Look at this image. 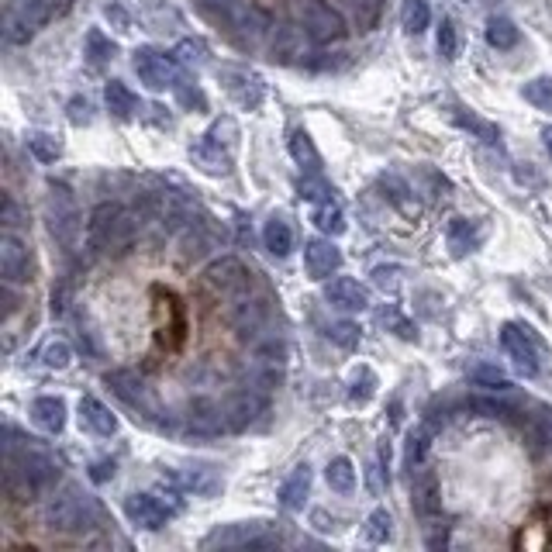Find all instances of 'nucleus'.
<instances>
[{
	"label": "nucleus",
	"instance_id": "obj_1",
	"mask_svg": "<svg viewBox=\"0 0 552 552\" xmlns=\"http://www.w3.org/2000/svg\"><path fill=\"white\" fill-rule=\"evenodd\" d=\"M135 242V218L121 204H97L87 218V245L104 256H121Z\"/></svg>",
	"mask_w": 552,
	"mask_h": 552
},
{
	"label": "nucleus",
	"instance_id": "obj_2",
	"mask_svg": "<svg viewBox=\"0 0 552 552\" xmlns=\"http://www.w3.org/2000/svg\"><path fill=\"white\" fill-rule=\"evenodd\" d=\"M42 518L52 532H83V528L97 525L101 511H97V504L90 501L80 487L66 483V487L49 494V501H45V508H42Z\"/></svg>",
	"mask_w": 552,
	"mask_h": 552
},
{
	"label": "nucleus",
	"instance_id": "obj_3",
	"mask_svg": "<svg viewBox=\"0 0 552 552\" xmlns=\"http://www.w3.org/2000/svg\"><path fill=\"white\" fill-rule=\"evenodd\" d=\"M152 297H156V311H159L156 342L166 352H180L183 339H187V311H183L180 297L166 287H152Z\"/></svg>",
	"mask_w": 552,
	"mask_h": 552
},
{
	"label": "nucleus",
	"instance_id": "obj_4",
	"mask_svg": "<svg viewBox=\"0 0 552 552\" xmlns=\"http://www.w3.org/2000/svg\"><path fill=\"white\" fill-rule=\"evenodd\" d=\"M301 25H304V35L318 45L345 38V18L328 0H301Z\"/></svg>",
	"mask_w": 552,
	"mask_h": 552
},
{
	"label": "nucleus",
	"instance_id": "obj_5",
	"mask_svg": "<svg viewBox=\"0 0 552 552\" xmlns=\"http://www.w3.org/2000/svg\"><path fill=\"white\" fill-rule=\"evenodd\" d=\"M266 521H235V525L214 528L204 539V549H259L280 546V539H266Z\"/></svg>",
	"mask_w": 552,
	"mask_h": 552
},
{
	"label": "nucleus",
	"instance_id": "obj_6",
	"mask_svg": "<svg viewBox=\"0 0 552 552\" xmlns=\"http://www.w3.org/2000/svg\"><path fill=\"white\" fill-rule=\"evenodd\" d=\"M4 463L18 466L28 480L35 483L38 490H49L52 483L59 480V463L49 456V452H38V449H14V442L4 446Z\"/></svg>",
	"mask_w": 552,
	"mask_h": 552
},
{
	"label": "nucleus",
	"instance_id": "obj_7",
	"mask_svg": "<svg viewBox=\"0 0 552 552\" xmlns=\"http://www.w3.org/2000/svg\"><path fill=\"white\" fill-rule=\"evenodd\" d=\"M501 345H504V352H508L511 363L518 366V373H525V377H539L542 356H539V345H535V339L528 335V328L508 321V325L501 328Z\"/></svg>",
	"mask_w": 552,
	"mask_h": 552
},
{
	"label": "nucleus",
	"instance_id": "obj_8",
	"mask_svg": "<svg viewBox=\"0 0 552 552\" xmlns=\"http://www.w3.org/2000/svg\"><path fill=\"white\" fill-rule=\"evenodd\" d=\"M0 276H4L7 287H18V283L32 280V252H28V245L14 232L0 235Z\"/></svg>",
	"mask_w": 552,
	"mask_h": 552
},
{
	"label": "nucleus",
	"instance_id": "obj_9",
	"mask_svg": "<svg viewBox=\"0 0 552 552\" xmlns=\"http://www.w3.org/2000/svg\"><path fill=\"white\" fill-rule=\"evenodd\" d=\"M132 66H135V73H138V80L145 83L149 90H170L173 83H176V66H173V59H166L163 52H156V49H135V59H132Z\"/></svg>",
	"mask_w": 552,
	"mask_h": 552
},
{
	"label": "nucleus",
	"instance_id": "obj_10",
	"mask_svg": "<svg viewBox=\"0 0 552 552\" xmlns=\"http://www.w3.org/2000/svg\"><path fill=\"white\" fill-rule=\"evenodd\" d=\"M204 283L211 290H218L221 297H235V294H245V290H249V270L232 256L214 259V263L204 270Z\"/></svg>",
	"mask_w": 552,
	"mask_h": 552
},
{
	"label": "nucleus",
	"instance_id": "obj_11",
	"mask_svg": "<svg viewBox=\"0 0 552 552\" xmlns=\"http://www.w3.org/2000/svg\"><path fill=\"white\" fill-rule=\"evenodd\" d=\"M125 515L135 528H145V532H156L170 521V508L159 501L156 494H132L125 501Z\"/></svg>",
	"mask_w": 552,
	"mask_h": 552
},
{
	"label": "nucleus",
	"instance_id": "obj_12",
	"mask_svg": "<svg viewBox=\"0 0 552 552\" xmlns=\"http://www.w3.org/2000/svg\"><path fill=\"white\" fill-rule=\"evenodd\" d=\"M342 266V252L332 239H311L304 242V270L311 280H328Z\"/></svg>",
	"mask_w": 552,
	"mask_h": 552
},
{
	"label": "nucleus",
	"instance_id": "obj_13",
	"mask_svg": "<svg viewBox=\"0 0 552 552\" xmlns=\"http://www.w3.org/2000/svg\"><path fill=\"white\" fill-rule=\"evenodd\" d=\"M325 301L339 311H363L370 304V290L352 276H335L325 283Z\"/></svg>",
	"mask_w": 552,
	"mask_h": 552
},
{
	"label": "nucleus",
	"instance_id": "obj_14",
	"mask_svg": "<svg viewBox=\"0 0 552 552\" xmlns=\"http://www.w3.org/2000/svg\"><path fill=\"white\" fill-rule=\"evenodd\" d=\"M232 325L242 339H256V335L266 332V325H270V308H266L263 301H242L239 311L232 314Z\"/></svg>",
	"mask_w": 552,
	"mask_h": 552
},
{
	"label": "nucleus",
	"instance_id": "obj_15",
	"mask_svg": "<svg viewBox=\"0 0 552 552\" xmlns=\"http://www.w3.org/2000/svg\"><path fill=\"white\" fill-rule=\"evenodd\" d=\"M32 421L42 432L59 435L66 428V401L63 397H35L32 401Z\"/></svg>",
	"mask_w": 552,
	"mask_h": 552
},
{
	"label": "nucleus",
	"instance_id": "obj_16",
	"mask_svg": "<svg viewBox=\"0 0 552 552\" xmlns=\"http://www.w3.org/2000/svg\"><path fill=\"white\" fill-rule=\"evenodd\" d=\"M80 421L94 435H101V439H111V435L118 432V418H114L111 408L97 401V397H83L80 401Z\"/></svg>",
	"mask_w": 552,
	"mask_h": 552
},
{
	"label": "nucleus",
	"instance_id": "obj_17",
	"mask_svg": "<svg viewBox=\"0 0 552 552\" xmlns=\"http://www.w3.org/2000/svg\"><path fill=\"white\" fill-rule=\"evenodd\" d=\"M107 387H111L125 404H132V408H138V411H149V397H145V387L135 373H128V370L107 373Z\"/></svg>",
	"mask_w": 552,
	"mask_h": 552
},
{
	"label": "nucleus",
	"instance_id": "obj_18",
	"mask_svg": "<svg viewBox=\"0 0 552 552\" xmlns=\"http://www.w3.org/2000/svg\"><path fill=\"white\" fill-rule=\"evenodd\" d=\"M308 490H311V470H308V463H304V466H297V470L290 473L287 480H283L280 504L287 511H301L304 501H308Z\"/></svg>",
	"mask_w": 552,
	"mask_h": 552
},
{
	"label": "nucleus",
	"instance_id": "obj_19",
	"mask_svg": "<svg viewBox=\"0 0 552 552\" xmlns=\"http://www.w3.org/2000/svg\"><path fill=\"white\" fill-rule=\"evenodd\" d=\"M104 101H107V111H111L118 121L135 118V111H138V97H135L132 90H128L121 80H111V83H107V87H104Z\"/></svg>",
	"mask_w": 552,
	"mask_h": 552
},
{
	"label": "nucleus",
	"instance_id": "obj_20",
	"mask_svg": "<svg viewBox=\"0 0 552 552\" xmlns=\"http://www.w3.org/2000/svg\"><path fill=\"white\" fill-rule=\"evenodd\" d=\"M446 242H449L452 256L459 259V256H466V252L477 249L480 232H473V221L470 218H452L449 228H446Z\"/></svg>",
	"mask_w": 552,
	"mask_h": 552
},
{
	"label": "nucleus",
	"instance_id": "obj_21",
	"mask_svg": "<svg viewBox=\"0 0 552 552\" xmlns=\"http://www.w3.org/2000/svg\"><path fill=\"white\" fill-rule=\"evenodd\" d=\"M263 245L273 252V256H290L294 252V232H290V225L283 218H270L263 225Z\"/></svg>",
	"mask_w": 552,
	"mask_h": 552
},
{
	"label": "nucleus",
	"instance_id": "obj_22",
	"mask_svg": "<svg viewBox=\"0 0 552 552\" xmlns=\"http://www.w3.org/2000/svg\"><path fill=\"white\" fill-rule=\"evenodd\" d=\"M290 156H294V163L301 166L304 173H321V156H318V149H314L308 132H294V138H290Z\"/></svg>",
	"mask_w": 552,
	"mask_h": 552
},
{
	"label": "nucleus",
	"instance_id": "obj_23",
	"mask_svg": "<svg viewBox=\"0 0 552 552\" xmlns=\"http://www.w3.org/2000/svg\"><path fill=\"white\" fill-rule=\"evenodd\" d=\"M325 480L335 494H352V490H356V470H352V463L345 456H335L332 463H328Z\"/></svg>",
	"mask_w": 552,
	"mask_h": 552
},
{
	"label": "nucleus",
	"instance_id": "obj_24",
	"mask_svg": "<svg viewBox=\"0 0 552 552\" xmlns=\"http://www.w3.org/2000/svg\"><path fill=\"white\" fill-rule=\"evenodd\" d=\"M311 221H314V225H318L325 235H342V232H345V214H342V207L335 204V201H321L318 207H314Z\"/></svg>",
	"mask_w": 552,
	"mask_h": 552
},
{
	"label": "nucleus",
	"instance_id": "obj_25",
	"mask_svg": "<svg viewBox=\"0 0 552 552\" xmlns=\"http://www.w3.org/2000/svg\"><path fill=\"white\" fill-rule=\"evenodd\" d=\"M401 21H404V28H408L411 35L425 32V28L432 25V7H428V0H404Z\"/></svg>",
	"mask_w": 552,
	"mask_h": 552
},
{
	"label": "nucleus",
	"instance_id": "obj_26",
	"mask_svg": "<svg viewBox=\"0 0 552 552\" xmlns=\"http://www.w3.org/2000/svg\"><path fill=\"white\" fill-rule=\"evenodd\" d=\"M487 42L494 45V49H501V52L515 49V45H518V28H515V21H508V18H490V21H487Z\"/></svg>",
	"mask_w": 552,
	"mask_h": 552
},
{
	"label": "nucleus",
	"instance_id": "obj_27",
	"mask_svg": "<svg viewBox=\"0 0 552 552\" xmlns=\"http://www.w3.org/2000/svg\"><path fill=\"white\" fill-rule=\"evenodd\" d=\"M390 535H394V518H390V511L377 508L370 518H366L363 539L373 542V546H383V542H390Z\"/></svg>",
	"mask_w": 552,
	"mask_h": 552
},
{
	"label": "nucleus",
	"instance_id": "obj_28",
	"mask_svg": "<svg viewBox=\"0 0 552 552\" xmlns=\"http://www.w3.org/2000/svg\"><path fill=\"white\" fill-rule=\"evenodd\" d=\"M525 101L532 107H539V111H549L552 114V76H535L532 83H525Z\"/></svg>",
	"mask_w": 552,
	"mask_h": 552
},
{
	"label": "nucleus",
	"instance_id": "obj_29",
	"mask_svg": "<svg viewBox=\"0 0 552 552\" xmlns=\"http://www.w3.org/2000/svg\"><path fill=\"white\" fill-rule=\"evenodd\" d=\"M114 52H118V45L111 42V38H104V32H90L87 35V59H90V66L94 69H101L107 59H114Z\"/></svg>",
	"mask_w": 552,
	"mask_h": 552
},
{
	"label": "nucleus",
	"instance_id": "obj_30",
	"mask_svg": "<svg viewBox=\"0 0 552 552\" xmlns=\"http://www.w3.org/2000/svg\"><path fill=\"white\" fill-rule=\"evenodd\" d=\"M28 152L38 159V163H56L59 159V142L52 135H42V132H35V135H28Z\"/></svg>",
	"mask_w": 552,
	"mask_h": 552
},
{
	"label": "nucleus",
	"instance_id": "obj_31",
	"mask_svg": "<svg viewBox=\"0 0 552 552\" xmlns=\"http://www.w3.org/2000/svg\"><path fill=\"white\" fill-rule=\"evenodd\" d=\"M452 121H456L459 128H466V132H473V135H480L483 142H497V128L490 125V121H483V118H477V114H463V111H456L452 114Z\"/></svg>",
	"mask_w": 552,
	"mask_h": 552
},
{
	"label": "nucleus",
	"instance_id": "obj_32",
	"mask_svg": "<svg viewBox=\"0 0 552 552\" xmlns=\"http://www.w3.org/2000/svg\"><path fill=\"white\" fill-rule=\"evenodd\" d=\"M328 339L335 345H342V349H356L359 339H363V328H359L356 321H335V325L328 328Z\"/></svg>",
	"mask_w": 552,
	"mask_h": 552
},
{
	"label": "nucleus",
	"instance_id": "obj_33",
	"mask_svg": "<svg viewBox=\"0 0 552 552\" xmlns=\"http://www.w3.org/2000/svg\"><path fill=\"white\" fill-rule=\"evenodd\" d=\"M439 56L442 59H456L459 56V28L452 18H442V28H439Z\"/></svg>",
	"mask_w": 552,
	"mask_h": 552
},
{
	"label": "nucleus",
	"instance_id": "obj_34",
	"mask_svg": "<svg viewBox=\"0 0 552 552\" xmlns=\"http://www.w3.org/2000/svg\"><path fill=\"white\" fill-rule=\"evenodd\" d=\"M352 14H356V25L359 32H370L380 18V0H349Z\"/></svg>",
	"mask_w": 552,
	"mask_h": 552
},
{
	"label": "nucleus",
	"instance_id": "obj_35",
	"mask_svg": "<svg viewBox=\"0 0 552 552\" xmlns=\"http://www.w3.org/2000/svg\"><path fill=\"white\" fill-rule=\"evenodd\" d=\"M328 194H335L332 187H328L325 180H321V173H308L301 180V197H308V201H314V204H321V201H332Z\"/></svg>",
	"mask_w": 552,
	"mask_h": 552
},
{
	"label": "nucleus",
	"instance_id": "obj_36",
	"mask_svg": "<svg viewBox=\"0 0 552 552\" xmlns=\"http://www.w3.org/2000/svg\"><path fill=\"white\" fill-rule=\"evenodd\" d=\"M380 321H383V325H390V328H394V332L401 335V339H408V342L418 339V332H414V325H411L408 318H401V311H397L394 304H390V308H383V311H380Z\"/></svg>",
	"mask_w": 552,
	"mask_h": 552
},
{
	"label": "nucleus",
	"instance_id": "obj_37",
	"mask_svg": "<svg viewBox=\"0 0 552 552\" xmlns=\"http://www.w3.org/2000/svg\"><path fill=\"white\" fill-rule=\"evenodd\" d=\"M69 359H73V352H69L66 342H49L45 345V352H42V363L49 366V370H66Z\"/></svg>",
	"mask_w": 552,
	"mask_h": 552
},
{
	"label": "nucleus",
	"instance_id": "obj_38",
	"mask_svg": "<svg viewBox=\"0 0 552 552\" xmlns=\"http://www.w3.org/2000/svg\"><path fill=\"white\" fill-rule=\"evenodd\" d=\"M473 380H477L480 387H487V390H508L511 387V380L504 377L501 370H494V366H480V370L473 373Z\"/></svg>",
	"mask_w": 552,
	"mask_h": 552
},
{
	"label": "nucleus",
	"instance_id": "obj_39",
	"mask_svg": "<svg viewBox=\"0 0 552 552\" xmlns=\"http://www.w3.org/2000/svg\"><path fill=\"white\" fill-rule=\"evenodd\" d=\"M207 235L201 232V228L187 225V232H183V256H204L207 252Z\"/></svg>",
	"mask_w": 552,
	"mask_h": 552
},
{
	"label": "nucleus",
	"instance_id": "obj_40",
	"mask_svg": "<svg viewBox=\"0 0 552 552\" xmlns=\"http://www.w3.org/2000/svg\"><path fill=\"white\" fill-rule=\"evenodd\" d=\"M373 283H377L380 290H387V294H394V290L401 287V270H397V266H377V270H373Z\"/></svg>",
	"mask_w": 552,
	"mask_h": 552
},
{
	"label": "nucleus",
	"instance_id": "obj_41",
	"mask_svg": "<svg viewBox=\"0 0 552 552\" xmlns=\"http://www.w3.org/2000/svg\"><path fill=\"white\" fill-rule=\"evenodd\" d=\"M373 387H377L373 373L363 370V383H359V377H356V383H352V390H349V401H352V404H366V401L373 397Z\"/></svg>",
	"mask_w": 552,
	"mask_h": 552
},
{
	"label": "nucleus",
	"instance_id": "obj_42",
	"mask_svg": "<svg viewBox=\"0 0 552 552\" xmlns=\"http://www.w3.org/2000/svg\"><path fill=\"white\" fill-rule=\"evenodd\" d=\"M176 56H180V63L183 66H201L204 63V56H207V49L201 42H180V49H176Z\"/></svg>",
	"mask_w": 552,
	"mask_h": 552
},
{
	"label": "nucleus",
	"instance_id": "obj_43",
	"mask_svg": "<svg viewBox=\"0 0 552 552\" xmlns=\"http://www.w3.org/2000/svg\"><path fill=\"white\" fill-rule=\"evenodd\" d=\"M0 221H4L7 232L21 225V211H18V204H14L11 194H4V201H0Z\"/></svg>",
	"mask_w": 552,
	"mask_h": 552
},
{
	"label": "nucleus",
	"instance_id": "obj_44",
	"mask_svg": "<svg viewBox=\"0 0 552 552\" xmlns=\"http://www.w3.org/2000/svg\"><path fill=\"white\" fill-rule=\"evenodd\" d=\"M425 449H428V435L425 432H411L408 435V466H414V463H421V456H425Z\"/></svg>",
	"mask_w": 552,
	"mask_h": 552
},
{
	"label": "nucleus",
	"instance_id": "obj_45",
	"mask_svg": "<svg viewBox=\"0 0 552 552\" xmlns=\"http://www.w3.org/2000/svg\"><path fill=\"white\" fill-rule=\"evenodd\" d=\"M69 121H73V125H90V101L73 97V101H69Z\"/></svg>",
	"mask_w": 552,
	"mask_h": 552
},
{
	"label": "nucleus",
	"instance_id": "obj_46",
	"mask_svg": "<svg viewBox=\"0 0 552 552\" xmlns=\"http://www.w3.org/2000/svg\"><path fill=\"white\" fill-rule=\"evenodd\" d=\"M176 94H180V101L187 104V107H190V104H197V107H201V111L207 107L204 94H201V90H197V87H194V90H190V87H180V90H176Z\"/></svg>",
	"mask_w": 552,
	"mask_h": 552
},
{
	"label": "nucleus",
	"instance_id": "obj_47",
	"mask_svg": "<svg viewBox=\"0 0 552 552\" xmlns=\"http://www.w3.org/2000/svg\"><path fill=\"white\" fill-rule=\"evenodd\" d=\"M114 477V463H94L90 466V480H97V483H104V480H111Z\"/></svg>",
	"mask_w": 552,
	"mask_h": 552
},
{
	"label": "nucleus",
	"instance_id": "obj_48",
	"mask_svg": "<svg viewBox=\"0 0 552 552\" xmlns=\"http://www.w3.org/2000/svg\"><path fill=\"white\" fill-rule=\"evenodd\" d=\"M104 14H107V21H111V18H114V21H118V32H128V14H125V11H121V7H118V4H111V7H107V11H104Z\"/></svg>",
	"mask_w": 552,
	"mask_h": 552
},
{
	"label": "nucleus",
	"instance_id": "obj_49",
	"mask_svg": "<svg viewBox=\"0 0 552 552\" xmlns=\"http://www.w3.org/2000/svg\"><path fill=\"white\" fill-rule=\"evenodd\" d=\"M542 138H546V149H549V156H552V128H546V135H542Z\"/></svg>",
	"mask_w": 552,
	"mask_h": 552
}]
</instances>
